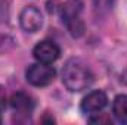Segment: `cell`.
Returning <instances> with one entry per match:
<instances>
[{
  "mask_svg": "<svg viewBox=\"0 0 127 125\" xmlns=\"http://www.w3.org/2000/svg\"><path fill=\"white\" fill-rule=\"evenodd\" d=\"M6 107V93H4V88L0 85V113L4 110Z\"/></svg>",
  "mask_w": 127,
  "mask_h": 125,
  "instance_id": "30bf717a",
  "label": "cell"
},
{
  "mask_svg": "<svg viewBox=\"0 0 127 125\" xmlns=\"http://www.w3.org/2000/svg\"><path fill=\"white\" fill-rule=\"evenodd\" d=\"M93 72L87 63L80 59H69L62 71V83L69 91H81L92 85Z\"/></svg>",
  "mask_w": 127,
  "mask_h": 125,
  "instance_id": "6da1fadb",
  "label": "cell"
},
{
  "mask_svg": "<svg viewBox=\"0 0 127 125\" xmlns=\"http://www.w3.org/2000/svg\"><path fill=\"white\" fill-rule=\"evenodd\" d=\"M32 55H34L37 62L50 65V63H53L59 58L61 50H59V47L53 41L44 40V41H40L38 44H35V47L32 50Z\"/></svg>",
  "mask_w": 127,
  "mask_h": 125,
  "instance_id": "5b68a950",
  "label": "cell"
},
{
  "mask_svg": "<svg viewBox=\"0 0 127 125\" xmlns=\"http://www.w3.org/2000/svg\"><path fill=\"white\" fill-rule=\"evenodd\" d=\"M83 0H66L62 4V21L65 22L69 34L75 38L84 34V24L81 21Z\"/></svg>",
  "mask_w": 127,
  "mask_h": 125,
  "instance_id": "7a4b0ae2",
  "label": "cell"
},
{
  "mask_svg": "<svg viewBox=\"0 0 127 125\" xmlns=\"http://www.w3.org/2000/svg\"><path fill=\"white\" fill-rule=\"evenodd\" d=\"M112 1L114 0H93L95 10L99 13H106L112 7Z\"/></svg>",
  "mask_w": 127,
  "mask_h": 125,
  "instance_id": "9c48e42d",
  "label": "cell"
},
{
  "mask_svg": "<svg viewBox=\"0 0 127 125\" xmlns=\"http://www.w3.org/2000/svg\"><path fill=\"white\" fill-rule=\"evenodd\" d=\"M55 69L47 63H32L25 71L27 81L34 87H46L55 80Z\"/></svg>",
  "mask_w": 127,
  "mask_h": 125,
  "instance_id": "3957f363",
  "label": "cell"
},
{
  "mask_svg": "<svg viewBox=\"0 0 127 125\" xmlns=\"http://www.w3.org/2000/svg\"><path fill=\"white\" fill-rule=\"evenodd\" d=\"M19 24H21V28L25 32H37L43 25L41 12L35 6L24 7L21 15H19Z\"/></svg>",
  "mask_w": 127,
  "mask_h": 125,
  "instance_id": "277c9868",
  "label": "cell"
},
{
  "mask_svg": "<svg viewBox=\"0 0 127 125\" xmlns=\"http://www.w3.org/2000/svg\"><path fill=\"white\" fill-rule=\"evenodd\" d=\"M112 113L120 122L127 124V94H120L114 99Z\"/></svg>",
  "mask_w": 127,
  "mask_h": 125,
  "instance_id": "ba28073f",
  "label": "cell"
},
{
  "mask_svg": "<svg viewBox=\"0 0 127 125\" xmlns=\"http://www.w3.org/2000/svg\"><path fill=\"white\" fill-rule=\"evenodd\" d=\"M10 106L15 113H18L21 116H30L34 109V102L28 94L15 93L10 97Z\"/></svg>",
  "mask_w": 127,
  "mask_h": 125,
  "instance_id": "52a82bcc",
  "label": "cell"
},
{
  "mask_svg": "<svg viewBox=\"0 0 127 125\" xmlns=\"http://www.w3.org/2000/svg\"><path fill=\"white\" fill-rule=\"evenodd\" d=\"M108 103V97L102 90L90 91L81 100V110L84 113H97L100 112Z\"/></svg>",
  "mask_w": 127,
  "mask_h": 125,
  "instance_id": "8992f818",
  "label": "cell"
}]
</instances>
